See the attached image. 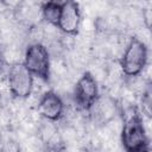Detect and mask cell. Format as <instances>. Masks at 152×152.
<instances>
[{
    "label": "cell",
    "instance_id": "obj_2",
    "mask_svg": "<svg viewBox=\"0 0 152 152\" xmlns=\"http://www.w3.org/2000/svg\"><path fill=\"white\" fill-rule=\"evenodd\" d=\"M148 50L146 44L137 38L132 37L125 46V50L119 59V65L122 75L126 77H133L142 74L147 65Z\"/></svg>",
    "mask_w": 152,
    "mask_h": 152
},
{
    "label": "cell",
    "instance_id": "obj_3",
    "mask_svg": "<svg viewBox=\"0 0 152 152\" xmlns=\"http://www.w3.org/2000/svg\"><path fill=\"white\" fill-rule=\"evenodd\" d=\"M24 65L32 74L44 82H48L51 72V55L43 43H31L24 53Z\"/></svg>",
    "mask_w": 152,
    "mask_h": 152
},
{
    "label": "cell",
    "instance_id": "obj_4",
    "mask_svg": "<svg viewBox=\"0 0 152 152\" xmlns=\"http://www.w3.org/2000/svg\"><path fill=\"white\" fill-rule=\"evenodd\" d=\"M6 81L10 93L15 99H27L33 93L34 77L21 62H15L10 65Z\"/></svg>",
    "mask_w": 152,
    "mask_h": 152
},
{
    "label": "cell",
    "instance_id": "obj_6",
    "mask_svg": "<svg viewBox=\"0 0 152 152\" xmlns=\"http://www.w3.org/2000/svg\"><path fill=\"white\" fill-rule=\"evenodd\" d=\"M120 106L118 100L108 94H100L95 103L88 110L89 119L99 126H104L114 120L116 113L119 112Z\"/></svg>",
    "mask_w": 152,
    "mask_h": 152
},
{
    "label": "cell",
    "instance_id": "obj_13",
    "mask_svg": "<svg viewBox=\"0 0 152 152\" xmlns=\"http://www.w3.org/2000/svg\"><path fill=\"white\" fill-rule=\"evenodd\" d=\"M0 99H1V91H0Z\"/></svg>",
    "mask_w": 152,
    "mask_h": 152
},
{
    "label": "cell",
    "instance_id": "obj_5",
    "mask_svg": "<svg viewBox=\"0 0 152 152\" xmlns=\"http://www.w3.org/2000/svg\"><path fill=\"white\" fill-rule=\"evenodd\" d=\"M100 96V89L96 77L90 71H84L77 80L74 88V103L77 110L86 112L91 108L97 97Z\"/></svg>",
    "mask_w": 152,
    "mask_h": 152
},
{
    "label": "cell",
    "instance_id": "obj_8",
    "mask_svg": "<svg viewBox=\"0 0 152 152\" xmlns=\"http://www.w3.org/2000/svg\"><path fill=\"white\" fill-rule=\"evenodd\" d=\"M81 21L82 15L78 4L74 1H63L57 28L65 36H75L80 30Z\"/></svg>",
    "mask_w": 152,
    "mask_h": 152
},
{
    "label": "cell",
    "instance_id": "obj_1",
    "mask_svg": "<svg viewBox=\"0 0 152 152\" xmlns=\"http://www.w3.org/2000/svg\"><path fill=\"white\" fill-rule=\"evenodd\" d=\"M122 119L120 139L125 152H150V140L139 109L137 107L126 108Z\"/></svg>",
    "mask_w": 152,
    "mask_h": 152
},
{
    "label": "cell",
    "instance_id": "obj_12",
    "mask_svg": "<svg viewBox=\"0 0 152 152\" xmlns=\"http://www.w3.org/2000/svg\"><path fill=\"white\" fill-rule=\"evenodd\" d=\"M43 152H62L61 145H48L44 147Z\"/></svg>",
    "mask_w": 152,
    "mask_h": 152
},
{
    "label": "cell",
    "instance_id": "obj_7",
    "mask_svg": "<svg viewBox=\"0 0 152 152\" xmlns=\"http://www.w3.org/2000/svg\"><path fill=\"white\" fill-rule=\"evenodd\" d=\"M37 112L44 120L56 122L64 116L65 103L57 93L53 90H48L39 97Z\"/></svg>",
    "mask_w": 152,
    "mask_h": 152
},
{
    "label": "cell",
    "instance_id": "obj_11",
    "mask_svg": "<svg viewBox=\"0 0 152 152\" xmlns=\"http://www.w3.org/2000/svg\"><path fill=\"white\" fill-rule=\"evenodd\" d=\"M8 68H10V64H8L5 55L0 51V76L6 75L8 71Z\"/></svg>",
    "mask_w": 152,
    "mask_h": 152
},
{
    "label": "cell",
    "instance_id": "obj_10",
    "mask_svg": "<svg viewBox=\"0 0 152 152\" xmlns=\"http://www.w3.org/2000/svg\"><path fill=\"white\" fill-rule=\"evenodd\" d=\"M141 18H142V23H144L145 27L147 30H150L151 24H152V10H151V7H146L141 11Z\"/></svg>",
    "mask_w": 152,
    "mask_h": 152
},
{
    "label": "cell",
    "instance_id": "obj_9",
    "mask_svg": "<svg viewBox=\"0 0 152 152\" xmlns=\"http://www.w3.org/2000/svg\"><path fill=\"white\" fill-rule=\"evenodd\" d=\"M62 10V2L59 1H46L40 4V17L45 23L57 27Z\"/></svg>",
    "mask_w": 152,
    "mask_h": 152
}]
</instances>
